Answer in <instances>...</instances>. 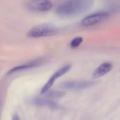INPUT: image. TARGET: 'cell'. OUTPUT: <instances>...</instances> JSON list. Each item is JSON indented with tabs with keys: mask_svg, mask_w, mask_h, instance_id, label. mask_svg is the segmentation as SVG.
<instances>
[{
	"mask_svg": "<svg viewBox=\"0 0 120 120\" xmlns=\"http://www.w3.org/2000/svg\"><path fill=\"white\" fill-rule=\"evenodd\" d=\"M109 16H110V13L106 11L96 12L84 18L82 20L81 24L84 27L92 26L105 20L107 18H109Z\"/></svg>",
	"mask_w": 120,
	"mask_h": 120,
	"instance_id": "3957f363",
	"label": "cell"
},
{
	"mask_svg": "<svg viewBox=\"0 0 120 120\" xmlns=\"http://www.w3.org/2000/svg\"><path fill=\"white\" fill-rule=\"evenodd\" d=\"M93 4V0H66L58 6L56 13L63 18L74 17L87 11Z\"/></svg>",
	"mask_w": 120,
	"mask_h": 120,
	"instance_id": "6da1fadb",
	"label": "cell"
},
{
	"mask_svg": "<svg viewBox=\"0 0 120 120\" xmlns=\"http://www.w3.org/2000/svg\"><path fill=\"white\" fill-rule=\"evenodd\" d=\"M28 8L34 12H45L51 10L53 4L49 0H31L27 4Z\"/></svg>",
	"mask_w": 120,
	"mask_h": 120,
	"instance_id": "277c9868",
	"label": "cell"
},
{
	"mask_svg": "<svg viewBox=\"0 0 120 120\" xmlns=\"http://www.w3.org/2000/svg\"><path fill=\"white\" fill-rule=\"evenodd\" d=\"M112 68V64L108 62L103 63L98 68H97L93 72V78H99L108 74Z\"/></svg>",
	"mask_w": 120,
	"mask_h": 120,
	"instance_id": "ba28073f",
	"label": "cell"
},
{
	"mask_svg": "<svg viewBox=\"0 0 120 120\" xmlns=\"http://www.w3.org/2000/svg\"><path fill=\"white\" fill-rule=\"evenodd\" d=\"M45 96L51 98H60L64 97L65 96V93L60 91H51L49 92H46L45 94Z\"/></svg>",
	"mask_w": 120,
	"mask_h": 120,
	"instance_id": "30bf717a",
	"label": "cell"
},
{
	"mask_svg": "<svg viewBox=\"0 0 120 120\" xmlns=\"http://www.w3.org/2000/svg\"><path fill=\"white\" fill-rule=\"evenodd\" d=\"M71 69V65H65L63 66V68H60L59 70H58L48 80V82L46 83V84L42 87L41 90V94H46L49 90V89L53 86V84H54L55 81L56 79H58L59 77H62L63 75H65V73H67L68 72L70 71V70Z\"/></svg>",
	"mask_w": 120,
	"mask_h": 120,
	"instance_id": "5b68a950",
	"label": "cell"
},
{
	"mask_svg": "<svg viewBox=\"0 0 120 120\" xmlns=\"http://www.w3.org/2000/svg\"><path fill=\"white\" fill-rule=\"evenodd\" d=\"M12 120H20V117L18 115H14L13 116V118H12Z\"/></svg>",
	"mask_w": 120,
	"mask_h": 120,
	"instance_id": "7c38bea8",
	"label": "cell"
},
{
	"mask_svg": "<svg viewBox=\"0 0 120 120\" xmlns=\"http://www.w3.org/2000/svg\"><path fill=\"white\" fill-rule=\"evenodd\" d=\"M82 42H83V38L81 37H77L71 41L70 46H71V48H73V49L77 48L78 46H79L81 45V44Z\"/></svg>",
	"mask_w": 120,
	"mask_h": 120,
	"instance_id": "8fae6325",
	"label": "cell"
},
{
	"mask_svg": "<svg viewBox=\"0 0 120 120\" xmlns=\"http://www.w3.org/2000/svg\"><path fill=\"white\" fill-rule=\"evenodd\" d=\"M33 103L35 105H38L49 107L52 109H58L60 108V106L58 105V104L57 103H55L54 101H52L50 100H46V99L36 98V99L33 100Z\"/></svg>",
	"mask_w": 120,
	"mask_h": 120,
	"instance_id": "9c48e42d",
	"label": "cell"
},
{
	"mask_svg": "<svg viewBox=\"0 0 120 120\" xmlns=\"http://www.w3.org/2000/svg\"><path fill=\"white\" fill-rule=\"evenodd\" d=\"M43 63H44V60H33V61H30L29 63H25V64H22V65L16 66V67L11 69L8 72L7 74L8 75H10V74L14 73L15 72H18V71H22V70H25L31 69V68H35V67H37L39 65H42Z\"/></svg>",
	"mask_w": 120,
	"mask_h": 120,
	"instance_id": "52a82bcc",
	"label": "cell"
},
{
	"mask_svg": "<svg viewBox=\"0 0 120 120\" xmlns=\"http://www.w3.org/2000/svg\"><path fill=\"white\" fill-rule=\"evenodd\" d=\"M59 32L58 27L51 23H41L32 27L28 32L27 36L33 38L53 36Z\"/></svg>",
	"mask_w": 120,
	"mask_h": 120,
	"instance_id": "7a4b0ae2",
	"label": "cell"
},
{
	"mask_svg": "<svg viewBox=\"0 0 120 120\" xmlns=\"http://www.w3.org/2000/svg\"><path fill=\"white\" fill-rule=\"evenodd\" d=\"M96 83L91 81H71L63 84V86L69 89H82L91 87Z\"/></svg>",
	"mask_w": 120,
	"mask_h": 120,
	"instance_id": "8992f818",
	"label": "cell"
}]
</instances>
